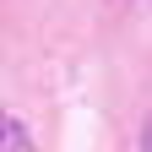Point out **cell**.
Masks as SVG:
<instances>
[{"instance_id":"6da1fadb","label":"cell","mask_w":152,"mask_h":152,"mask_svg":"<svg viewBox=\"0 0 152 152\" xmlns=\"http://www.w3.org/2000/svg\"><path fill=\"white\" fill-rule=\"evenodd\" d=\"M0 152H33L27 125H22V120H11V114H6V125H0Z\"/></svg>"},{"instance_id":"7a4b0ae2","label":"cell","mask_w":152,"mask_h":152,"mask_svg":"<svg viewBox=\"0 0 152 152\" xmlns=\"http://www.w3.org/2000/svg\"><path fill=\"white\" fill-rule=\"evenodd\" d=\"M141 152H152V120H147V130H141Z\"/></svg>"}]
</instances>
